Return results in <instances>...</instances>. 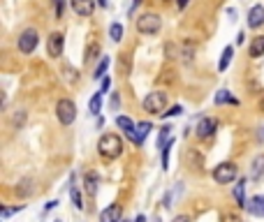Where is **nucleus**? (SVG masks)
<instances>
[{"mask_svg": "<svg viewBox=\"0 0 264 222\" xmlns=\"http://www.w3.org/2000/svg\"><path fill=\"white\" fill-rule=\"evenodd\" d=\"M190 0H176V5H178V9H185V5H188Z\"/></svg>", "mask_w": 264, "mask_h": 222, "instance_id": "4c0bfd02", "label": "nucleus"}, {"mask_svg": "<svg viewBox=\"0 0 264 222\" xmlns=\"http://www.w3.org/2000/svg\"><path fill=\"white\" fill-rule=\"evenodd\" d=\"M142 2H144V0H132V7H130V12H135V9L142 5Z\"/></svg>", "mask_w": 264, "mask_h": 222, "instance_id": "e433bc0d", "label": "nucleus"}, {"mask_svg": "<svg viewBox=\"0 0 264 222\" xmlns=\"http://www.w3.org/2000/svg\"><path fill=\"white\" fill-rule=\"evenodd\" d=\"M258 139H260V142H264V128H262V132H258Z\"/></svg>", "mask_w": 264, "mask_h": 222, "instance_id": "79ce46f5", "label": "nucleus"}, {"mask_svg": "<svg viewBox=\"0 0 264 222\" xmlns=\"http://www.w3.org/2000/svg\"><path fill=\"white\" fill-rule=\"evenodd\" d=\"M195 130H197V137H199V139H206V137H211L218 130V121H216V118H209V116H206V118H202V121L197 123Z\"/></svg>", "mask_w": 264, "mask_h": 222, "instance_id": "1a4fd4ad", "label": "nucleus"}, {"mask_svg": "<svg viewBox=\"0 0 264 222\" xmlns=\"http://www.w3.org/2000/svg\"><path fill=\"white\" fill-rule=\"evenodd\" d=\"M100 222H123V206L121 204H111L100 213Z\"/></svg>", "mask_w": 264, "mask_h": 222, "instance_id": "9b49d317", "label": "nucleus"}, {"mask_svg": "<svg viewBox=\"0 0 264 222\" xmlns=\"http://www.w3.org/2000/svg\"><path fill=\"white\" fill-rule=\"evenodd\" d=\"M260 109H262V111H264V100H262V102H260Z\"/></svg>", "mask_w": 264, "mask_h": 222, "instance_id": "37998d69", "label": "nucleus"}, {"mask_svg": "<svg viewBox=\"0 0 264 222\" xmlns=\"http://www.w3.org/2000/svg\"><path fill=\"white\" fill-rule=\"evenodd\" d=\"M183 111V107H178V104H176V107H172L170 111H165L163 114V118H172V116H178Z\"/></svg>", "mask_w": 264, "mask_h": 222, "instance_id": "c85d7f7f", "label": "nucleus"}, {"mask_svg": "<svg viewBox=\"0 0 264 222\" xmlns=\"http://www.w3.org/2000/svg\"><path fill=\"white\" fill-rule=\"evenodd\" d=\"M251 178H253V181L264 178V153H260L258 157L251 162Z\"/></svg>", "mask_w": 264, "mask_h": 222, "instance_id": "2eb2a0df", "label": "nucleus"}, {"mask_svg": "<svg viewBox=\"0 0 264 222\" xmlns=\"http://www.w3.org/2000/svg\"><path fill=\"white\" fill-rule=\"evenodd\" d=\"M116 125H118L125 135H128L130 142L137 144V123L132 121V118H128V116H118V118H116Z\"/></svg>", "mask_w": 264, "mask_h": 222, "instance_id": "6e6552de", "label": "nucleus"}, {"mask_svg": "<svg viewBox=\"0 0 264 222\" xmlns=\"http://www.w3.org/2000/svg\"><path fill=\"white\" fill-rule=\"evenodd\" d=\"M183 160H185V164H188V167L195 169V171H199V169L204 167V155H199L197 150H192V148H190V150H185V157H183Z\"/></svg>", "mask_w": 264, "mask_h": 222, "instance_id": "4468645a", "label": "nucleus"}, {"mask_svg": "<svg viewBox=\"0 0 264 222\" xmlns=\"http://www.w3.org/2000/svg\"><path fill=\"white\" fill-rule=\"evenodd\" d=\"M70 5H72L75 14H79V16H90L95 12L97 0H70Z\"/></svg>", "mask_w": 264, "mask_h": 222, "instance_id": "9d476101", "label": "nucleus"}, {"mask_svg": "<svg viewBox=\"0 0 264 222\" xmlns=\"http://www.w3.org/2000/svg\"><path fill=\"white\" fill-rule=\"evenodd\" d=\"M232 56H234V47H225L223 56H220V61H218V70H220V72H225V70L230 68Z\"/></svg>", "mask_w": 264, "mask_h": 222, "instance_id": "a211bd4d", "label": "nucleus"}, {"mask_svg": "<svg viewBox=\"0 0 264 222\" xmlns=\"http://www.w3.org/2000/svg\"><path fill=\"white\" fill-rule=\"evenodd\" d=\"M84 181H86V192L90 197L95 195V192H97V183H100V178H97V174H93V171H88L86 174V178H84Z\"/></svg>", "mask_w": 264, "mask_h": 222, "instance_id": "412c9836", "label": "nucleus"}, {"mask_svg": "<svg viewBox=\"0 0 264 222\" xmlns=\"http://www.w3.org/2000/svg\"><path fill=\"white\" fill-rule=\"evenodd\" d=\"M109 86H111V81H109V79H102V90H100V93L104 95L109 90Z\"/></svg>", "mask_w": 264, "mask_h": 222, "instance_id": "2f4dec72", "label": "nucleus"}, {"mask_svg": "<svg viewBox=\"0 0 264 222\" xmlns=\"http://www.w3.org/2000/svg\"><path fill=\"white\" fill-rule=\"evenodd\" d=\"M63 49H65V37H63L61 33H51L47 40V51L51 58H58V56H63Z\"/></svg>", "mask_w": 264, "mask_h": 222, "instance_id": "0eeeda50", "label": "nucleus"}, {"mask_svg": "<svg viewBox=\"0 0 264 222\" xmlns=\"http://www.w3.org/2000/svg\"><path fill=\"white\" fill-rule=\"evenodd\" d=\"M97 5H100V7H107V5H109V0H97Z\"/></svg>", "mask_w": 264, "mask_h": 222, "instance_id": "ea45409f", "label": "nucleus"}, {"mask_svg": "<svg viewBox=\"0 0 264 222\" xmlns=\"http://www.w3.org/2000/svg\"><path fill=\"white\" fill-rule=\"evenodd\" d=\"M54 206H58V199H56V202H47V211H51Z\"/></svg>", "mask_w": 264, "mask_h": 222, "instance_id": "58836bf2", "label": "nucleus"}, {"mask_svg": "<svg viewBox=\"0 0 264 222\" xmlns=\"http://www.w3.org/2000/svg\"><path fill=\"white\" fill-rule=\"evenodd\" d=\"M56 222H63V220H56Z\"/></svg>", "mask_w": 264, "mask_h": 222, "instance_id": "c03bdc74", "label": "nucleus"}, {"mask_svg": "<svg viewBox=\"0 0 264 222\" xmlns=\"http://www.w3.org/2000/svg\"><path fill=\"white\" fill-rule=\"evenodd\" d=\"M248 54H251V58H260V56H264V35H260V37H255V40L251 42Z\"/></svg>", "mask_w": 264, "mask_h": 222, "instance_id": "f3484780", "label": "nucleus"}, {"mask_svg": "<svg viewBox=\"0 0 264 222\" xmlns=\"http://www.w3.org/2000/svg\"><path fill=\"white\" fill-rule=\"evenodd\" d=\"M234 42H237V44H244V42H246V33H244V30H239V33H237V40H234Z\"/></svg>", "mask_w": 264, "mask_h": 222, "instance_id": "7c9ffc66", "label": "nucleus"}, {"mask_svg": "<svg viewBox=\"0 0 264 222\" xmlns=\"http://www.w3.org/2000/svg\"><path fill=\"white\" fill-rule=\"evenodd\" d=\"M26 206L23 204H19V206H14V209H2V218H9L12 213H19V211H23Z\"/></svg>", "mask_w": 264, "mask_h": 222, "instance_id": "cd10ccee", "label": "nucleus"}, {"mask_svg": "<svg viewBox=\"0 0 264 222\" xmlns=\"http://www.w3.org/2000/svg\"><path fill=\"white\" fill-rule=\"evenodd\" d=\"M248 213L255 218H264V195H258V197H251L248 199Z\"/></svg>", "mask_w": 264, "mask_h": 222, "instance_id": "ddd939ff", "label": "nucleus"}, {"mask_svg": "<svg viewBox=\"0 0 264 222\" xmlns=\"http://www.w3.org/2000/svg\"><path fill=\"white\" fill-rule=\"evenodd\" d=\"M111 109H114V111H116V109H118V95H111Z\"/></svg>", "mask_w": 264, "mask_h": 222, "instance_id": "72a5a7b5", "label": "nucleus"}, {"mask_svg": "<svg viewBox=\"0 0 264 222\" xmlns=\"http://www.w3.org/2000/svg\"><path fill=\"white\" fill-rule=\"evenodd\" d=\"M213 102H216V104H239V100L237 97H232L230 90H218L216 97H213Z\"/></svg>", "mask_w": 264, "mask_h": 222, "instance_id": "aec40b11", "label": "nucleus"}, {"mask_svg": "<svg viewBox=\"0 0 264 222\" xmlns=\"http://www.w3.org/2000/svg\"><path fill=\"white\" fill-rule=\"evenodd\" d=\"M135 222H146V218H144V216H137V218H135Z\"/></svg>", "mask_w": 264, "mask_h": 222, "instance_id": "a19ab883", "label": "nucleus"}, {"mask_svg": "<svg viewBox=\"0 0 264 222\" xmlns=\"http://www.w3.org/2000/svg\"><path fill=\"white\" fill-rule=\"evenodd\" d=\"M100 104H102V93H95L88 102V111L90 114H100Z\"/></svg>", "mask_w": 264, "mask_h": 222, "instance_id": "5701e85b", "label": "nucleus"}, {"mask_svg": "<svg viewBox=\"0 0 264 222\" xmlns=\"http://www.w3.org/2000/svg\"><path fill=\"white\" fill-rule=\"evenodd\" d=\"M37 42H40V33H37L35 28H26V30L19 35L16 47H19L21 54H33L35 49H37Z\"/></svg>", "mask_w": 264, "mask_h": 222, "instance_id": "423d86ee", "label": "nucleus"}, {"mask_svg": "<svg viewBox=\"0 0 264 222\" xmlns=\"http://www.w3.org/2000/svg\"><path fill=\"white\" fill-rule=\"evenodd\" d=\"M160 28H163V19L156 12H146L137 19V30L142 35H156L160 33Z\"/></svg>", "mask_w": 264, "mask_h": 222, "instance_id": "7ed1b4c3", "label": "nucleus"}, {"mask_svg": "<svg viewBox=\"0 0 264 222\" xmlns=\"http://www.w3.org/2000/svg\"><path fill=\"white\" fill-rule=\"evenodd\" d=\"M123 222H128V220H123Z\"/></svg>", "mask_w": 264, "mask_h": 222, "instance_id": "a18cd8bd", "label": "nucleus"}, {"mask_svg": "<svg viewBox=\"0 0 264 222\" xmlns=\"http://www.w3.org/2000/svg\"><path fill=\"white\" fill-rule=\"evenodd\" d=\"M109 35H111V40H114V42H121L123 40V26H121V23H111Z\"/></svg>", "mask_w": 264, "mask_h": 222, "instance_id": "b1692460", "label": "nucleus"}, {"mask_svg": "<svg viewBox=\"0 0 264 222\" xmlns=\"http://www.w3.org/2000/svg\"><path fill=\"white\" fill-rule=\"evenodd\" d=\"M234 199H237L239 206H248V199H246V178H241V181L237 183V188H234Z\"/></svg>", "mask_w": 264, "mask_h": 222, "instance_id": "dca6fc26", "label": "nucleus"}, {"mask_svg": "<svg viewBox=\"0 0 264 222\" xmlns=\"http://www.w3.org/2000/svg\"><path fill=\"white\" fill-rule=\"evenodd\" d=\"M30 192H33V181H30V178H23V181L16 185V195H19V197H28Z\"/></svg>", "mask_w": 264, "mask_h": 222, "instance_id": "4be33fe9", "label": "nucleus"}, {"mask_svg": "<svg viewBox=\"0 0 264 222\" xmlns=\"http://www.w3.org/2000/svg\"><path fill=\"white\" fill-rule=\"evenodd\" d=\"M172 222H190V218H188V216H176Z\"/></svg>", "mask_w": 264, "mask_h": 222, "instance_id": "c9c22d12", "label": "nucleus"}, {"mask_svg": "<svg viewBox=\"0 0 264 222\" xmlns=\"http://www.w3.org/2000/svg\"><path fill=\"white\" fill-rule=\"evenodd\" d=\"M23 118H26V114L21 111V114H16V116H14V123H16V125H21V123H23Z\"/></svg>", "mask_w": 264, "mask_h": 222, "instance_id": "473e14b6", "label": "nucleus"}, {"mask_svg": "<svg viewBox=\"0 0 264 222\" xmlns=\"http://www.w3.org/2000/svg\"><path fill=\"white\" fill-rule=\"evenodd\" d=\"M260 26H264V7L262 5H255L251 12H248V28L258 30Z\"/></svg>", "mask_w": 264, "mask_h": 222, "instance_id": "f8f14e48", "label": "nucleus"}, {"mask_svg": "<svg viewBox=\"0 0 264 222\" xmlns=\"http://www.w3.org/2000/svg\"><path fill=\"white\" fill-rule=\"evenodd\" d=\"M95 54H100V47H97V44H93V47L88 49V56H86V61H90V58H95Z\"/></svg>", "mask_w": 264, "mask_h": 222, "instance_id": "c756f323", "label": "nucleus"}, {"mask_svg": "<svg viewBox=\"0 0 264 222\" xmlns=\"http://www.w3.org/2000/svg\"><path fill=\"white\" fill-rule=\"evenodd\" d=\"M56 118L63 125H72L77 118V104L72 100H58L56 102Z\"/></svg>", "mask_w": 264, "mask_h": 222, "instance_id": "39448f33", "label": "nucleus"}, {"mask_svg": "<svg viewBox=\"0 0 264 222\" xmlns=\"http://www.w3.org/2000/svg\"><path fill=\"white\" fill-rule=\"evenodd\" d=\"M163 206H165V209H170V206H172V195H165V199H163Z\"/></svg>", "mask_w": 264, "mask_h": 222, "instance_id": "f704fd0d", "label": "nucleus"}, {"mask_svg": "<svg viewBox=\"0 0 264 222\" xmlns=\"http://www.w3.org/2000/svg\"><path fill=\"white\" fill-rule=\"evenodd\" d=\"M239 169L234 162H220L216 169H213V181L220 183V185H227V183L237 181Z\"/></svg>", "mask_w": 264, "mask_h": 222, "instance_id": "20e7f679", "label": "nucleus"}, {"mask_svg": "<svg viewBox=\"0 0 264 222\" xmlns=\"http://www.w3.org/2000/svg\"><path fill=\"white\" fill-rule=\"evenodd\" d=\"M167 102H170V97H167L165 90H153V93H149L144 97L142 107H144V111H149L153 116H163L165 109H167Z\"/></svg>", "mask_w": 264, "mask_h": 222, "instance_id": "f03ea898", "label": "nucleus"}, {"mask_svg": "<svg viewBox=\"0 0 264 222\" xmlns=\"http://www.w3.org/2000/svg\"><path fill=\"white\" fill-rule=\"evenodd\" d=\"M70 199H72V204H75V209H77V211H82V209H84V204H82V192H79L77 188L70 190Z\"/></svg>", "mask_w": 264, "mask_h": 222, "instance_id": "393cba45", "label": "nucleus"}, {"mask_svg": "<svg viewBox=\"0 0 264 222\" xmlns=\"http://www.w3.org/2000/svg\"><path fill=\"white\" fill-rule=\"evenodd\" d=\"M220 222H244V220H241V218H239L237 213H223Z\"/></svg>", "mask_w": 264, "mask_h": 222, "instance_id": "bb28decb", "label": "nucleus"}, {"mask_svg": "<svg viewBox=\"0 0 264 222\" xmlns=\"http://www.w3.org/2000/svg\"><path fill=\"white\" fill-rule=\"evenodd\" d=\"M153 130V125H151L149 121H144V123H137V146L139 144H144V139L149 137V132Z\"/></svg>", "mask_w": 264, "mask_h": 222, "instance_id": "6ab92c4d", "label": "nucleus"}, {"mask_svg": "<svg viewBox=\"0 0 264 222\" xmlns=\"http://www.w3.org/2000/svg\"><path fill=\"white\" fill-rule=\"evenodd\" d=\"M107 68H109V58H102L100 61V65H97V68H95V79H102V76H104V72H107Z\"/></svg>", "mask_w": 264, "mask_h": 222, "instance_id": "a878e982", "label": "nucleus"}, {"mask_svg": "<svg viewBox=\"0 0 264 222\" xmlns=\"http://www.w3.org/2000/svg\"><path fill=\"white\" fill-rule=\"evenodd\" d=\"M97 153H100L104 160H116V157L123 153V139L118 135H114V132L102 135L100 142H97Z\"/></svg>", "mask_w": 264, "mask_h": 222, "instance_id": "f257e3e1", "label": "nucleus"}]
</instances>
